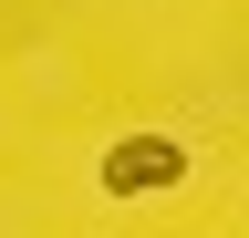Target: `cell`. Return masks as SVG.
Instances as JSON below:
<instances>
[{"label": "cell", "mask_w": 249, "mask_h": 238, "mask_svg": "<svg viewBox=\"0 0 249 238\" xmlns=\"http://www.w3.org/2000/svg\"><path fill=\"white\" fill-rule=\"evenodd\" d=\"M166 187H187L177 135H114L104 145V197H166Z\"/></svg>", "instance_id": "6da1fadb"}]
</instances>
